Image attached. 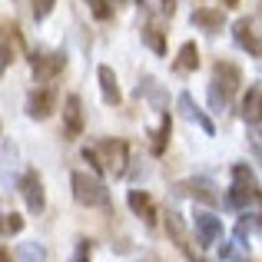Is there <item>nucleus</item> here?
I'll return each instance as SVG.
<instances>
[{
	"mask_svg": "<svg viewBox=\"0 0 262 262\" xmlns=\"http://www.w3.org/2000/svg\"><path fill=\"white\" fill-rule=\"evenodd\" d=\"M249 149H252V153H256V160L262 163V146H259V140H249Z\"/></svg>",
	"mask_w": 262,
	"mask_h": 262,
	"instance_id": "2f4dec72",
	"label": "nucleus"
},
{
	"mask_svg": "<svg viewBox=\"0 0 262 262\" xmlns=\"http://www.w3.org/2000/svg\"><path fill=\"white\" fill-rule=\"evenodd\" d=\"M232 37H236V43L243 47V50H249V53H256V57H262V40L256 37V30H252V20H249V17L236 20V27H232Z\"/></svg>",
	"mask_w": 262,
	"mask_h": 262,
	"instance_id": "9d476101",
	"label": "nucleus"
},
{
	"mask_svg": "<svg viewBox=\"0 0 262 262\" xmlns=\"http://www.w3.org/2000/svg\"><path fill=\"white\" fill-rule=\"evenodd\" d=\"M126 203H129V209H133V212H136V216H140L146 226H153V223H156V206H153V199H149L146 192L133 189V192L126 196Z\"/></svg>",
	"mask_w": 262,
	"mask_h": 262,
	"instance_id": "ddd939ff",
	"label": "nucleus"
},
{
	"mask_svg": "<svg viewBox=\"0 0 262 262\" xmlns=\"http://www.w3.org/2000/svg\"><path fill=\"white\" fill-rule=\"evenodd\" d=\"M192 229H196V243L203 246V249H209L212 243L223 239V223H219V216H212V212H206V209H196Z\"/></svg>",
	"mask_w": 262,
	"mask_h": 262,
	"instance_id": "f03ea898",
	"label": "nucleus"
},
{
	"mask_svg": "<svg viewBox=\"0 0 262 262\" xmlns=\"http://www.w3.org/2000/svg\"><path fill=\"white\" fill-rule=\"evenodd\" d=\"M212 83L216 86H223L226 93H236L239 83H243V73H239V67L236 63H229V60H219L216 67H212Z\"/></svg>",
	"mask_w": 262,
	"mask_h": 262,
	"instance_id": "1a4fd4ad",
	"label": "nucleus"
},
{
	"mask_svg": "<svg viewBox=\"0 0 262 262\" xmlns=\"http://www.w3.org/2000/svg\"><path fill=\"white\" fill-rule=\"evenodd\" d=\"M83 133V106H80V96H67L63 100V136L67 140H77Z\"/></svg>",
	"mask_w": 262,
	"mask_h": 262,
	"instance_id": "6e6552de",
	"label": "nucleus"
},
{
	"mask_svg": "<svg viewBox=\"0 0 262 262\" xmlns=\"http://www.w3.org/2000/svg\"><path fill=\"white\" fill-rule=\"evenodd\" d=\"M239 4V0H226V7H236Z\"/></svg>",
	"mask_w": 262,
	"mask_h": 262,
	"instance_id": "72a5a7b5",
	"label": "nucleus"
},
{
	"mask_svg": "<svg viewBox=\"0 0 262 262\" xmlns=\"http://www.w3.org/2000/svg\"><path fill=\"white\" fill-rule=\"evenodd\" d=\"M83 160L90 163V169H93L96 176L103 173V160H100V149H90V146H86V149H83Z\"/></svg>",
	"mask_w": 262,
	"mask_h": 262,
	"instance_id": "cd10ccee",
	"label": "nucleus"
},
{
	"mask_svg": "<svg viewBox=\"0 0 262 262\" xmlns=\"http://www.w3.org/2000/svg\"><path fill=\"white\" fill-rule=\"evenodd\" d=\"M166 232L176 239L179 249H183V246H189V243H186V232H183V223H179V212H166Z\"/></svg>",
	"mask_w": 262,
	"mask_h": 262,
	"instance_id": "412c9836",
	"label": "nucleus"
},
{
	"mask_svg": "<svg viewBox=\"0 0 262 262\" xmlns=\"http://www.w3.org/2000/svg\"><path fill=\"white\" fill-rule=\"evenodd\" d=\"M169 133H173V120H169V113H163V120H160V126L153 129V140H149V153L153 156H163V149H166V140H169Z\"/></svg>",
	"mask_w": 262,
	"mask_h": 262,
	"instance_id": "dca6fc26",
	"label": "nucleus"
},
{
	"mask_svg": "<svg viewBox=\"0 0 262 262\" xmlns=\"http://www.w3.org/2000/svg\"><path fill=\"white\" fill-rule=\"evenodd\" d=\"M0 259H4V262H10V252H7V249H4V252H0Z\"/></svg>",
	"mask_w": 262,
	"mask_h": 262,
	"instance_id": "473e14b6",
	"label": "nucleus"
},
{
	"mask_svg": "<svg viewBox=\"0 0 262 262\" xmlns=\"http://www.w3.org/2000/svg\"><path fill=\"white\" fill-rule=\"evenodd\" d=\"M86 4H90V10H93L96 20H110V17H113V7H110V0H86Z\"/></svg>",
	"mask_w": 262,
	"mask_h": 262,
	"instance_id": "a878e982",
	"label": "nucleus"
},
{
	"mask_svg": "<svg viewBox=\"0 0 262 262\" xmlns=\"http://www.w3.org/2000/svg\"><path fill=\"white\" fill-rule=\"evenodd\" d=\"M192 24L203 27L206 33H219V30H223V24H226V17H223V10H212V7H199V10H192Z\"/></svg>",
	"mask_w": 262,
	"mask_h": 262,
	"instance_id": "4468645a",
	"label": "nucleus"
},
{
	"mask_svg": "<svg viewBox=\"0 0 262 262\" xmlns=\"http://www.w3.org/2000/svg\"><path fill=\"white\" fill-rule=\"evenodd\" d=\"M17 259L20 262H47V249L40 243H24L17 249Z\"/></svg>",
	"mask_w": 262,
	"mask_h": 262,
	"instance_id": "6ab92c4d",
	"label": "nucleus"
},
{
	"mask_svg": "<svg viewBox=\"0 0 262 262\" xmlns=\"http://www.w3.org/2000/svg\"><path fill=\"white\" fill-rule=\"evenodd\" d=\"M53 4H57V0H33V20H43V17H50Z\"/></svg>",
	"mask_w": 262,
	"mask_h": 262,
	"instance_id": "c85d7f7f",
	"label": "nucleus"
},
{
	"mask_svg": "<svg viewBox=\"0 0 262 262\" xmlns=\"http://www.w3.org/2000/svg\"><path fill=\"white\" fill-rule=\"evenodd\" d=\"M53 110H57V90L53 86L33 90V93L27 96V116H33V120H47Z\"/></svg>",
	"mask_w": 262,
	"mask_h": 262,
	"instance_id": "423d86ee",
	"label": "nucleus"
},
{
	"mask_svg": "<svg viewBox=\"0 0 262 262\" xmlns=\"http://www.w3.org/2000/svg\"><path fill=\"white\" fill-rule=\"evenodd\" d=\"M243 249H246V243H243V239H236L232 246H223V249H219V259H239V256H243Z\"/></svg>",
	"mask_w": 262,
	"mask_h": 262,
	"instance_id": "bb28decb",
	"label": "nucleus"
},
{
	"mask_svg": "<svg viewBox=\"0 0 262 262\" xmlns=\"http://www.w3.org/2000/svg\"><path fill=\"white\" fill-rule=\"evenodd\" d=\"M30 63H33L37 80H43V83H47V80H53L67 67V53H33Z\"/></svg>",
	"mask_w": 262,
	"mask_h": 262,
	"instance_id": "0eeeda50",
	"label": "nucleus"
},
{
	"mask_svg": "<svg viewBox=\"0 0 262 262\" xmlns=\"http://www.w3.org/2000/svg\"><path fill=\"white\" fill-rule=\"evenodd\" d=\"M20 192H24V199H27V209L37 216V212H43V206H47V196H43V179L37 176V169H27L24 179H20Z\"/></svg>",
	"mask_w": 262,
	"mask_h": 262,
	"instance_id": "20e7f679",
	"label": "nucleus"
},
{
	"mask_svg": "<svg viewBox=\"0 0 262 262\" xmlns=\"http://www.w3.org/2000/svg\"><path fill=\"white\" fill-rule=\"evenodd\" d=\"M232 183H239V186H249V189H259V183H256V173H252L246 163H236L232 166Z\"/></svg>",
	"mask_w": 262,
	"mask_h": 262,
	"instance_id": "aec40b11",
	"label": "nucleus"
},
{
	"mask_svg": "<svg viewBox=\"0 0 262 262\" xmlns=\"http://www.w3.org/2000/svg\"><path fill=\"white\" fill-rule=\"evenodd\" d=\"M96 77H100L103 103H106V106H120L123 93H120V83H116V73H113V67H100V70H96Z\"/></svg>",
	"mask_w": 262,
	"mask_h": 262,
	"instance_id": "f8f14e48",
	"label": "nucleus"
},
{
	"mask_svg": "<svg viewBox=\"0 0 262 262\" xmlns=\"http://www.w3.org/2000/svg\"><path fill=\"white\" fill-rule=\"evenodd\" d=\"M0 229H4V239L17 236L20 229H24V219L17 216V212H4V223H0Z\"/></svg>",
	"mask_w": 262,
	"mask_h": 262,
	"instance_id": "5701e85b",
	"label": "nucleus"
},
{
	"mask_svg": "<svg viewBox=\"0 0 262 262\" xmlns=\"http://www.w3.org/2000/svg\"><path fill=\"white\" fill-rule=\"evenodd\" d=\"M156 4H160V13L173 17V10H176V0H156Z\"/></svg>",
	"mask_w": 262,
	"mask_h": 262,
	"instance_id": "7c9ffc66",
	"label": "nucleus"
},
{
	"mask_svg": "<svg viewBox=\"0 0 262 262\" xmlns=\"http://www.w3.org/2000/svg\"><path fill=\"white\" fill-rule=\"evenodd\" d=\"M90 252H93V243H90V239H80V243H77V256H73V262H90Z\"/></svg>",
	"mask_w": 262,
	"mask_h": 262,
	"instance_id": "c756f323",
	"label": "nucleus"
},
{
	"mask_svg": "<svg viewBox=\"0 0 262 262\" xmlns=\"http://www.w3.org/2000/svg\"><path fill=\"white\" fill-rule=\"evenodd\" d=\"M143 40H146L160 57L166 53V43H163V30H160V27H143Z\"/></svg>",
	"mask_w": 262,
	"mask_h": 262,
	"instance_id": "4be33fe9",
	"label": "nucleus"
},
{
	"mask_svg": "<svg viewBox=\"0 0 262 262\" xmlns=\"http://www.w3.org/2000/svg\"><path fill=\"white\" fill-rule=\"evenodd\" d=\"M179 113H183L186 116V120H192V123H199V126H203V133H216V126H212V120H209V116H206L203 113V110H199L196 106V103H192V93H186V90H183V93H179Z\"/></svg>",
	"mask_w": 262,
	"mask_h": 262,
	"instance_id": "9b49d317",
	"label": "nucleus"
},
{
	"mask_svg": "<svg viewBox=\"0 0 262 262\" xmlns=\"http://www.w3.org/2000/svg\"><path fill=\"white\" fill-rule=\"evenodd\" d=\"M243 120L249 123V126H259V123H262V90L259 86H252L249 93H246V100H243Z\"/></svg>",
	"mask_w": 262,
	"mask_h": 262,
	"instance_id": "2eb2a0df",
	"label": "nucleus"
},
{
	"mask_svg": "<svg viewBox=\"0 0 262 262\" xmlns=\"http://www.w3.org/2000/svg\"><path fill=\"white\" fill-rule=\"evenodd\" d=\"M176 196H192L196 203H203V206H216L219 203V192L212 189V183L209 179H186V183H176Z\"/></svg>",
	"mask_w": 262,
	"mask_h": 262,
	"instance_id": "39448f33",
	"label": "nucleus"
},
{
	"mask_svg": "<svg viewBox=\"0 0 262 262\" xmlns=\"http://www.w3.org/2000/svg\"><path fill=\"white\" fill-rule=\"evenodd\" d=\"M70 186H73V199L80 206H110V192L106 186L100 183V176H90V173H73L70 176Z\"/></svg>",
	"mask_w": 262,
	"mask_h": 262,
	"instance_id": "f257e3e1",
	"label": "nucleus"
},
{
	"mask_svg": "<svg viewBox=\"0 0 262 262\" xmlns=\"http://www.w3.org/2000/svg\"><path fill=\"white\" fill-rule=\"evenodd\" d=\"M232 100V96L229 93H226V90L223 86H216V83H209V103H212V110H223L226 106V103H229Z\"/></svg>",
	"mask_w": 262,
	"mask_h": 262,
	"instance_id": "393cba45",
	"label": "nucleus"
},
{
	"mask_svg": "<svg viewBox=\"0 0 262 262\" xmlns=\"http://www.w3.org/2000/svg\"><path fill=\"white\" fill-rule=\"evenodd\" d=\"M113 4H126V0H113Z\"/></svg>",
	"mask_w": 262,
	"mask_h": 262,
	"instance_id": "f704fd0d",
	"label": "nucleus"
},
{
	"mask_svg": "<svg viewBox=\"0 0 262 262\" xmlns=\"http://www.w3.org/2000/svg\"><path fill=\"white\" fill-rule=\"evenodd\" d=\"M173 67H176L179 73H189V70H196V67H199V47L192 43V40H186V43L179 47V57H176Z\"/></svg>",
	"mask_w": 262,
	"mask_h": 262,
	"instance_id": "f3484780",
	"label": "nucleus"
},
{
	"mask_svg": "<svg viewBox=\"0 0 262 262\" xmlns=\"http://www.w3.org/2000/svg\"><path fill=\"white\" fill-rule=\"evenodd\" d=\"M103 153V163H106V169L113 176H123L126 173V163H129V146L123 140H100V146H96Z\"/></svg>",
	"mask_w": 262,
	"mask_h": 262,
	"instance_id": "7ed1b4c3",
	"label": "nucleus"
},
{
	"mask_svg": "<svg viewBox=\"0 0 262 262\" xmlns=\"http://www.w3.org/2000/svg\"><path fill=\"white\" fill-rule=\"evenodd\" d=\"M143 90H146V93H149V100H153V106L156 110H166V96H163L160 93V86H156V80H143V86H140V93H143Z\"/></svg>",
	"mask_w": 262,
	"mask_h": 262,
	"instance_id": "b1692460",
	"label": "nucleus"
},
{
	"mask_svg": "<svg viewBox=\"0 0 262 262\" xmlns=\"http://www.w3.org/2000/svg\"><path fill=\"white\" fill-rule=\"evenodd\" d=\"M256 196H259V189H249V186H239V183H232V189L226 192V203H229L232 209H246V206H249Z\"/></svg>",
	"mask_w": 262,
	"mask_h": 262,
	"instance_id": "a211bd4d",
	"label": "nucleus"
}]
</instances>
